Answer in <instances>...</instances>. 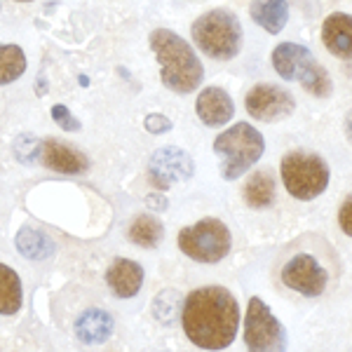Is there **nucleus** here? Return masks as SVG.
Masks as SVG:
<instances>
[{
    "mask_svg": "<svg viewBox=\"0 0 352 352\" xmlns=\"http://www.w3.org/2000/svg\"><path fill=\"white\" fill-rule=\"evenodd\" d=\"M181 324L197 348L226 350L240 329V305L226 287L195 289L184 300Z\"/></svg>",
    "mask_w": 352,
    "mask_h": 352,
    "instance_id": "1",
    "label": "nucleus"
},
{
    "mask_svg": "<svg viewBox=\"0 0 352 352\" xmlns=\"http://www.w3.org/2000/svg\"><path fill=\"white\" fill-rule=\"evenodd\" d=\"M331 252L322 237L305 235L289 247L280 263V282L305 298H317L331 285Z\"/></svg>",
    "mask_w": 352,
    "mask_h": 352,
    "instance_id": "2",
    "label": "nucleus"
},
{
    "mask_svg": "<svg viewBox=\"0 0 352 352\" xmlns=\"http://www.w3.org/2000/svg\"><path fill=\"white\" fill-rule=\"evenodd\" d=\"M151 50L160 64V80L176 94H190L202 85L204 66L179 33L155 28L151 33Z\"/></svg>",
    "mask_w": 352,
    "mask_h": 352,
    "instance_id": "3",
    "label": "nucleus"
},
{
    "mask_svg": "<svg viewBox=\"0 0 352 352\" xmlns=\"http://www.w3.org/2000/svg\"><path fill=\"white\" fill-rule=\"evenodd\" d=\"M272 68L282 80L300 82V87L317 99H327L333 89L327 68L315 59V54L305 45L280 43L272 50Z\"/></svg>",
    "mask_w": 352,
    "mask_h": 352,
    "instance_id": "4",
    "label": "nucleus"
},
{
    "mask_svg": "<svg viewBox=\"0 0 352 352\" xmlns=\"http://www.w3.org/2000/svg\"><path fill=\"white\" fill-rule=\"evenodd\" d=\"M192 41L202 50V54L217 61H230L242 50V24L230 10H209L192 21Z\"/></svg>",
    "mask_w": 352,
    "mask_h": 352,
    "instance_id": "5",
    "label": "nucleus"
},
{
    "mask_svg": "<svg viewBox=\"0 0 352 352\" xmlns=\"http://www.w3.org/2000/svg\"><path fill=\"white\" fill-rule=\"evenodd\" d=\"M263 151H265L263 134L249 122L232 124L230 129L221 132L214 139V153L219 157H223V162H221V176L226 181H235L244 172H249L263 157Z\"/></svg>",
    "mask_w": 352,
    "mask_h": 352,
    "instance_id": "6",
    "label": "nucleus"
},
{
    "mask_svg": "<svg viewBox=\"0 0 352 352\" xmlns=\"http://www.w3.org/2000/svg\"><path fill=\"white\" fill-rule=\"evenodd\" d=\"M285 188L296 200H315L329 186V164L317 153L310 151H292L282 157L280 164Z\"/></svg>",
    "mask_w": 352,
    "mask_h": 352,
    "instance_id": "7",
    "label": "nucleus"
},
{
    "mask_svg": "<svg viewBox=\"0 0 352 352\" xmlns=\"http://www.w3.org/2000/svg\"><path fill=\"white\" fill-rule=\"evenodd\" d=\"M232 235L219 219H202L179 230V249L197 263H219L230 254Z\"/></svg>",
    "mask_w": 352,
    "mask_h": 352,
    "instance_id": "8",
    "label": "nucleus"
},
{
    "mask_svg": "<svg viewBox=\"0 0 352 352\" xmlns=\"http://www.w3.org/2000/svg\"><path fill=\"white\" fill-rule=\"evenodd\" d=\"M244 343H247V352L287 350V329L258 296L249 298L247 317H244Z\"/></svg>",
    "mask_w": 352,
    "mask_h": 352,
    "instance_id": "9",
    "label": "nucleus"
},
{
    "mask_svg": "<svg viewBox=\"0 0 352 352\" xmlns=\"http://www.w3.org/2000/svg\"><path fill=\"white\" fill-rule=\"evenodd\" d=\"M244 106H247L249 116L261 122H280L296 111V99L292 96V92L277 87V85L261 82L247 92Z\"/></svg>",
    "mask_w": 352,
    "mask_h": 352,
    "instance_id": "10",
    "label": "nucleus"
},
{
    "mask_svg": "<svg viewBox=\"0 0 352 352\" xmlns=\"http://www.w3.org/2000/svg\"><path fill=\"white\" fill-rule=\"evenodd\" d=\"M192 169H195V164H192V157L188 153L176 148V146H164V148H157L155 155L151 157L148 181L153 188L167 190L174 184L188 181L192 176Z\"/></svg>",
    "mask_w": 352,
    "mask_h": 352,
    "instance_id": "11",
    "label": "nucleus"
},
{
    "mask_svg": "<svg viewBox=\"0 0 352 352\" xmlns=\"http://www.w3.org/2000/svg\"><path fill=\"white\" fill-rule=\"evenodd\" d=\"M41 162L59 174H82L89 169V157L80 148L61 139H45L41 144Z\"/></svg>",
    "mask_w": 352,
    "mask_h": 352,
    "instance_id": "12",
    "label": "nucleus"
},
{
    "mask_svg": "<svg viewBox=\"0 0 352 352\" xmlns=\"http://www.w3.org/2000/svg\"><path fill=\"white\" fill-rule=\"evenodd\" d=\"M197 118L207 124V127H221V124L230 122L235 116V104L228 96V92L221 87H204L197 94L195 101Z\"/></svg>",
    "mask_w": 352,
    "mask_h": 352,
    "instance_id": "13",
    "label": "nucleus"
},
{
    "mask_svg": "<svg viewBox=\"0 0 352 352\" xmlns=\"http://www.w3.org/2000/svg\"><path fill=\"white\" fill-rule=\"evenodd\" d=\"M106 282L118 298H132L144 285V268L132 258H116L106 270Z\"/></svg>",
    "mask_w": 352,
    "mask_h": 352,
    "instance_id": "14",
    "label": "nucleus"
},
{
    "mask_svg": "<svg viewBox=\"0 0 352 352\" xmlns=\"http://www.w3.org/2000/svg\"><path fill=\"white\" fill-rule=\"evenodd\" d=\"M324 47L338 59H352V14L333 12L322 24Z\"/></svg>",
    "mask_w": 352,
    "mask_h": 352,
    "instance_id": "15",
    "label": "nucleus"
},
{
    "mask_svg": "<svg viewBox=\"0 0 352 352\" xmlns=\"http://www.w3.org/2000/svg\"><path fill=\"white\" fill-rule=\"evenodd\" d=\"M76 336L85 345H99L106 343L113 333V317L106 310L89 308L76 320Z\"/></svg>",
    "mask_w": 352,
    "mask_h": 352,
    "instance_id": "16",
    "label": "nucleus"
},
{
    "mask_svg": "<svg viewBox=\"0 0 352 352\" xmlns=\"http://www.w3.org/2000/svg\"><path fill=\"white\" fill-rule=\"evenodd\" d=\"M277 186H275V176L268 169H258L254 172L252 176L247 179L244 184V202L249 204L252 209H268L275 204V197H277Z\"/></svg>",
    "mask_w": 352,
    "mask_h": 352,
    "instance_id": "17",
    "label": "nucleus"
},
{
    "mask_svg": "<svg viewBox=\"0 0 352 352\" xmlns=\"http://www.w3.org/2000/svg\"><path fill=\"white\" fill-rule=\"evenodd\" d=\"M249 12H252V19L261 28H265L272 36H277L287 26L289 5L287 0H252Z\"/></svg>",
    "mask_w": 352,
    "mask_h": 352,
    "instance_id": "18",
    "label": "nucleus"
},
{
    "mask_svg": "<svg viewBox=\"0 0 352 352\" xmlns=\"http://www.w3.org/2000/svg\"><path fill=\"white\" fill-rule=\"evenodd\" d=\"M127 235L136 247L155 249L164 237V226L155 217H151V214H139L132 221V226H129Z\"/></svg>",
    "mask_w": 352,
    "mask_h": 352,
    "instance_id": "19",
    "label": "nucleus"
},
{
    "mask_svg": "<svg viewBox=\"0 0 352 352\" xmlns=\"http://www.w3.org/2000/svg\"><path fill=\"white\" fill-rule=\"evenodd\" d=\"M16 247L26 258L33 261H45L54 254V242L36 228H21L16 235Z\"/></svg>",
    "mask_w": 352,
    "mask_h": 352,
    "instance_id": "20",
    "label": "nucleus"
},
{
    "mask_svg": "<svg viewBox=\"0 0 352 352\" xmlns=\"http://www.w3.org/2000/svg\"><path fill=\"white\" fill-rule=\"evenodd\" d=\"M21 308V282L19 275L0 263V315H14Z\"/></svg>",
    "mask_w": 352,
    "mask_h": 352,
    "instance_id": "21",
    "label": "nucleus"
},
{
    "mask_svg": "<svg viewBox=\"0 0 352 352\" xmlns=\"http://www.w3.org/2000/svg\"><path fill=\"white\" fill-rule=\"evenodd\" d=\"M26 71V54L19 45H0V85L19 80Z\"/></svg>",
    "mask_w": 352,
    "mask_h": 352,
    "instance_id": "22",
    "label": "nucleus"
},
{
    "mask_svg": "<svg viewBox=\"0 0 352 352\" xmlns=\"http://www.w3.org/2000/svg\"><path fill=\"white\" fill-rule=\"evenodd\" d=\"M172 294L174 292L157 294L155 303H153V315H155L162 324H172L174 320H181V308H184V300L179 298V294L174 296V300H169V298H172Z\"/></svg>",
    "mask_w": 352,
    "mask_h": 352,
    "instance_id": "23",
    "label": "nucleus"
},
{
    "mask_svg": "<svg viewBox=\"0 0 352 352\" xmlns=\"http://www.w3.org/2000/svg\"><path fill=\"white\" fill-rule=\"evenodd\" d=\"M52 120L59 124L64 132H80L82 129V124H80V120H78L76 116H73L71 111L66 109V106H61V104H56V106H52Z\"/></svg>",
    "mask_w": 352,
    "mask_h": 352,
    "instance_id": "24",
    "label": "nucleus"
},
{
    "mask_svg": "<svg viewBox=\"0 0 352 352\" xmlns=\"http://www.w3.org/2000/svg\"><path fill=\"white\" fill-rule=\"evenodd\" d=\"M144 127H146V132H151V134H164L172 129V120H169L167 116H162V113H151V116H146Z\"/></svg>",
    "mask_w": 352,
    "mask_h": 352,
    "instance_id": "25",
    "label": "nucleus"
},
{
    "mask_svg": "<svg viewBox=\"0 0 352 352\" xmlns=\"http://www.w3.org/2000/svg\"><path fill=\"white\" fill-rule=\"evenodd\" d=\"M338 226H340V230H343L345 235L352 237V195L345 197V202L340 204V209H338Z\"/></svg>",
    "mask_w": 352,
    "mask_h": 352,
    "instance_id": "26",
    "label": "nucleus"
},
{
    "mask_svg": "<svg viewBox=\"0 0 352 352\" xmlns=\"http://www.w3.org/2000/svg\"><path fill=\"white\" fill-rule=\"evenodd\" d=\"M146 204H151V207L157 209V212H162V209L169 207V202H167V197H164V195H148V197H146Z\"/></svg>",
    "mask_w": 352,
    "mask_h": 352,
    "instance_id": "27",
    "label": "nucleus"
},
{
    "mask_svg": "<svg viewBox=\"0 0 352 352\" xmlns=\"http://www.w3.org/2000/svg\"><path fill=\"white\" fill-rule=\"evenodd\" d=\"M345 136H348V141L352 144V111L345 116Z\"/></svg>",
    "mask_w": 352,
    "mask_h": 352,
    "instance_id": "28",
    "label": "nucleus"
},
{
    "mask_svg": "<svg viewBox=\"0 0 352 352\" xmlns=\"http://www.w3.org/2000/svg\"><path fill=\"white\" fill-rule=\"evenodd\" d=\"M16 3H31V0H16Z\"/></svg>",
    "mask_w": 352,
    "mask_h": 352,
    "instance_id": "29",
    "label": "nucleus"
}]
</instances>
